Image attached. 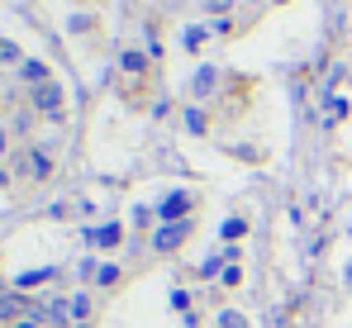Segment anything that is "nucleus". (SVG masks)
Returning a JSON list of instances; mask_svg holds the SVG:
<instances>
[{
  "label": "nucleus",
  "instance_id": "1",
  "mask_svg": "<svg viewBox=\"0 0 352 328\" xmlns=\"http://www.w3.org/2000/svg\"><path fill=\"white\" fill-rule=\"evenodd\" d=\"M24 314H34V305L24 300V290H5V295H0V324L14 328Z\"/></svg>",
  "mask_w": 352,
  "mask_h": 328
},
{
  "label": "nucleus",
  "instance_id": "2",
  "mask_svg": "<svg viewBox=\"0 0 352 328\" xmlns=\"http://www.w3.org/2000/svg\"><path fill=\"white\" fill-rule=\"evenodd\" d=\"M186 233H190V223H186V219H181V223H157L153 248H157V252H176V248L186 243Z\"/></svg>",
  "mask_w": 352,
  "mask_h": 328
},
{
  "label": "nucleus",
  "instance_id": "3",
  "mask_svg": "<svg viewBox=\"0 0 352 328\" xmlns=\"http://www.w3.org/2000/svg\"><path fill=\"white\" fill-rule=\"evenodd\" d=\"M34 109L48 114V119H62V86H34Z\"/></svg>",
  "mask_w": 352,
  "mask_h": 328
},
{
  "label": "nucleus",
  "instance_id": "4",
  "mask_svg": "<svg viewBox=\"0 0 352 328\" xmlns=\"http://www.w3.org/2000/svg\"><path fill=\"white\" fill-rule=\"evenodd\" d=\"M186 210H190V195H186V190H172V195L157 205V219H162V223H181Z\"/></svg>",
  "mask_w": 352,
  "mask_h": 328
},
{
  "label": "nucleus",
  "instance_id": "5",
  "mask_svg": "<svg viewBox=\"0 0 352 328\" xmlns=\"http://www.w3.org/2000/svg\"><path fill=\"white\" fill-rule=\"evenodd\" d=\"M19 76H24L29 86H48V81H53V76H48V62H34V57L19 62Z\"/></svg>",
  "mask_w": 352,
  "mask_h": 328
},
{
  "label": "nucleus",
  "instance_id": "6",
  "mask_svg": "<svg viewBox=\"0 0 352 328\" xmlns=\"http://www.w3.org/2000/svg\"><path fill=\"white\" fill-rule=\"evenodd\" d=\"M119 238H124L119 223H105V228H91V233H86V243H96V248H115Z\"/></svg>",
  "mask_w": 352,
  "mask_h": 328
},
{
  "label": "nucleus",
  "instance_id": "7",
  "mask_svg": "<svg viewBox=\"0 0 352 328\" xmlns=\"http://www.w3.org/2000/svg\"><path fill=\"white\" fill-rule=\"evenodd\" d=\"M190 91H195V96H210V91H214V67H200L195 81H190Z\"/></svg>",
  "mask_w": 352,
  "mask_h": 328
},
{
  "label": "nucleus",
  "instance_id": "8",
  "mask_svg": "<svg viewBox=\"0 0 352 328\" xmlns=\"http://www.w3.org/2000/svg\"><path fill=\"white\" fill-rule=\"evenodd\" d=\"M53 276H58L53 267H43V272H24L19 281H14V290H29V285H43V281H53Z\"/></svg>",
  "mask_w": 352,
  "mask_h": 328
},
{
  "label": "nucleus",
  "instance_id": "9",
  "mask_svg": "<svg viewBox=\"0 0 352 328\" xmlns=\"http://www.w3.org/2000/svg\"><path fill=\"white\" fill-rule=\"evenodd\" d=\"M0 62H5V67H19V62H24V53H19V43L0 39Z\"/></svg>",
  "mask_w": 352,
  "mask_h": 328
},
{
  "label": "nucleus",
  "instance_id": "10",
  "mask_svg": "<svg viewBox=\"0 0 352 328\" xmlns=\"http://www.w3.org/2000/svg\"><path fill=\"white\" fill-rule=\"evenodd\" d=\"M119 62H124V72H133V76H138V72L148 67V57H143V53H124Z\"/></svg>",
  "mask_w": 352,
  "mask_h": 328
},
{
  "label": "nucleus",
  "instance_id": "11",
  "mask_svg": "<svg viewBox=\"0 0 352 328\" xmlns=\"http://www.w3.org/2000/svg\"><path fill=\"white\" fill-rule=\"evenodd\" d=\"M219 233L234 243V238H243V233H248V223H243V219H224V228H219Z\"/></svg>",
  "mask_w": 352,
  "mask_h": 328
},
{
  "label": "nucleus",
  "instance_id": "12",
  "mask_svg": "<svg viewBox=\"0 0 352 328\" xmlns=\"http://www.w3.org/2000/svg\"><path fill=\"white\" fill-rule=\"evenodd\" d=\"M186 129H190V133H205V114H200L195 105L186 109Z\"/></svg>",
  "mask_w": 352,
  "mask_h": 328
},
{
  "label": "nucleus",
  "instance_id": "13",
  "mask_svg": "<svg viewBox=\"0 0 352 328\" xmlns=\"http://www.w3.org/2000/svg\"><path fill=\"white\" fill-rule=\"evenodd\" d=\"M29 162H34V176H38V181H43V176H48V171H53V162H48V153H34V157H29Z\"/></svg>",
  "mask_w": 352,
  "mask_h": 328
},
{
  "label": "nucleus",
  "instance_id": "14",
  "mask_svg": "<svg viewBox=\"0 0 352 328\" xmlns=\"http://www.w3.org/2000/svg\"><path fill=\"white\" fill-rule=\"evenodd\" d=\"M200 43H205V29H200V24H190V29H186V48H190V53H195V48H200Z\"/></svg>",
  "mask_w": 352,
  "mask_h": 328
},
{
  "label": "nucleus",
  "instance_id": "15",
  "mask_svg": "<svg viewBox=\"0 0 352 328\" xmlns=\"http://www.w3.org/2000/svg\"><path fill=\"white\" fill-rule=\"evenodd\" d=\"M86 314H91V295H76L72 300V319H86Z\"/></svg>",
  "mask_w": 352,
  "mask_h": 328
},
{
  "label": "nucleus",
  "instance_id": "16",
  "mask_svg": "<svg viewBox=\"0 0 352 328\" xmlns=\"http://www.w3.org/2000/svg\"><path fill=\"white\" fill-rule=\"evenodd\" d=\"M219 328H248V319H243V314H234V309H229V314H219Z\"/></svg>",
  "mask_w": 352,
  "mask_h": 328
},
{
  "label": "nucleus",
  "instance_id": "17",
  "mask_svg": "<svg viewBox=\"0 0 352 328\" xmlns=\"http://www.w3.org/2000/svg\"><path fill=\"white\" fill-rule=\"evenodd\" d=\"M14 328H43V309H34V314H24Z\"/></svg>",
  "mask_w": 352,
  "mask_h": 328
},
{
  "label": "nucleus",
  "instance_id": "18",
  "mask_svg": "<svg viewBox=\"0 0 352 328\" xmlns=\"http://www.w3.org/2000/svg\"><path fill=\"white\" fill-rule=\"evenodd\" d=\"M96 281H100V285H115V281H119V267H100V272H96Z\"/></svg>",
  "mask_w": 352,
  "mask_h": 328
},
{
  "label": "nucleus",
  "instance_id": "19",
  "mask_svg": "<svg viewBox=\"0 0 352 328\" xmlns=\"http://www.w3.org/2000/svg\"><path fill=\"white\" fill-rule=\"evenodd\" d=\"M200 5H205V10H214V14H224V10H229L234 0H200Z\"/></svg>",
  "mask_w": 352,
  "mask_h": 328
},
{
  "label": "nucleus",
  "instance_id": "20",
  "mask_svg": "<svg viewBox=\"0 0 352 328\" xmlns=\"http://www.w3.org/2000/svg\"><path fill=\"white\" fill-rule=\"evenodd\" d=\"M5 148H10V133H5V124H0V157H5Z\"/></svg>",
  "mask_w": 352,
  "mask_h": 328
},
{
  "label": "nucleus",
  "instance_id": "21",
  "mask_svg": "<svg viewBox=\"0 0 352 328\" xmlns=\"http://www.w3.org/2000/svg\"><path fill=\"white\" fill-rule=\"evenodd\" d=\"M5 290H10V285H5V276H0V295H5Z\"/></svg>",
  "mask_w": 352,
  "mask_h": 328
},
{
  "label": "nucleus",
  "instance_id": "22",
  "mask_svg": "<svg viewBox=\"0 0 352 328\" xmlns=\"http://www.w3.org/2000/svg\"><path fill=\"white\" fill-rule=\"evenodd\" d=\"M348 285H352V267H348Z\"/></svg>",
  "mask_w": 352,
  "mask_h": 328
},
{
  "label": "nucleus",
  "instance_id": "23",
  "mask_svg": "<svg viewBox=\"0 0 352 328\" xmlns=\"http://www.w3.org/2000/svg\"><path fill=\"white\" fill-rule=\"evenodd\" d=\"M0 186H5V171H0Z\"/></svg>",
  "mask_w": 352,
  "mask_h": 328
}]
</instances>
